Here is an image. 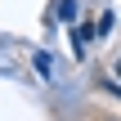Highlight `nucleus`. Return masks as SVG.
<instances>
[{"mask_svg": "<svg viewBox=\"0 0 121 121\" xmlns=\"http://www.w3.org/2000/svg\"><path fill=\"white\" fill-rule=\"evenodd\" d=\"M117 81H121V58H117Z\"/></svg>", "mask_w": 121, "mask_h": 121, "instance_id": "obj_2", "label": "nucleus"}, {"mask_svg": "<svg viewBox=\"0 0 121 121\" xmlns=\"http://www.w3.org/2000/svg\"><path fill=\"white\" fill-rule=\"evenodd\" d=\"M54 13H58V22H76V0H58Z\"/></svg>", "mask_w": 121, "mask_h": 121, "instance_id": "obj_1", "label": "nucleus"}]
</instances>
